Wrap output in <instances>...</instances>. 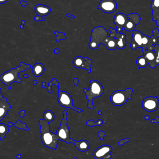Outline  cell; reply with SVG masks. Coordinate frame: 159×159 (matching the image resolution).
<instances>
[{
    "mask_svg": "<svg viewBox=\"0 0 159 159\" xmlns=\"http://www.w3.org/2000/svg\"><path fill=\"white\" fill-rule=\"evenodd\" d=\"M109 36L107 30L102 26L95 27L92 31L90 38L89 47L95 50L100 44H103L108 50H114L116 48L123 49L127 44L126 35L124 34L118 33L112 27L109 28Z\"/></svg>",
    "mask_w": 159,
    "mask_h": 159,
    "instance_id": "1",
    "label": "cell"
},
{
    "mask_svg": "<svg viewBox=\"0 0 159 159\" xmlns=\"http://www.w3.org/2000/svg\"><path fill=\"white\" fill-rule=\"evenodd\" d=\"M68 110L63 112V118L61 122L59 128L57 130L55 135V141L57 144L58 141L66 142L67 143H74L75 148L80 152H86L89 150L90 147L89 142L85 140L76 141L70 138V130L68 126Z\"/></svg>",
    "mask_w": 159,
    "mask_h": 159,
    "instance_id": "2",
    "label": "cell"
},
{
    "mask_svg": "<svg viewBox=\"0 0 159 159\" xmlns=\"http://www.w3.org/2000/svg\"><path fill=\"white\" fill-rule=\"evenodd\" d=\"M43 116L44 119L40 120L39 122L41 134V141L45 146L56 150L58 144L55 142V134L50 131L49 125V123L55 120V115L52 111L48 110L44 113Z\"/></svg>",
    "mask_w": 159,
    "mask_h": 159,
    "instance_id": "3",
    "label": "cell"
},
{
    "mask_svg": "<svg viewBox=\"0 0 159 159\" xmlns=\"http://www.w3.org/2000/svg\"><path fill=\"white\" fill-rule=\"evenodd\" d=\"M153 33V35L151 37H149L148 35L143 34L139 31H134L130 44L131 48L132 49L142 48L143 50H145L147 48L149 50H153L154 45L157 44L158 43V29H154Z\"/></svg>",
    "mask_w": 159,
    "mask_h": 159,
    "instance_id": "4",
    "label": "cell"
},
{
    "mask_svg": "<svg viewBox=\"0 0 159 159\" xmlns=\"http://www.w3.org/2000/svg\"><path fill=\"white\" fill-rule=\"evenodd\" d=\"M141 20V17L137 13H131L128 16L120 12L117 13L114 18V22L116 27V31L120 33L124 29L127 31H133Z\"/></svg>",
    "mask_w": 159,
    "mask_h": 159,
    "instance_id": "5",
    "label": "cell"
},
{
    "mask_svg": "<svg viewBox=\"0 0 159 159\" xmlns=\"http://www.w3.org/2000/svg\"><path fill=\"white\" fill-rule=\"evenodd\" d=\"M31 65L26 64L23 62L20 63L19 67L13 68L10 70L0 75V80L7 86L8 89H11L10 85L15 82L20 83L21 79L19 77V74L21 72L30 69Z\"/></svg>",
    "mask_w": 159,
    "mask_h": 159,
    "instance_id": "6",
    "label": "cell"
},
{
    "mask_svg": "<svg viewBox=\"0 0 159 159\" xmlns=\"http://www.w3.org/2000/svg\"><path fill=\"white\" fill-rule=\"evenodd\" d=\"M85 93L86 99L88 101V107L90 109H94L93 104V99L102 96L104 93V89L102 84L98 80H91L90 81L89 89L86 88L83 89Z\"/></svg>",
    "mask_w": 159,
    "mask_h": 159,
    "instance_id": "7",
    "label": "cell"
},
{
    "mask_svg": "<svg viewBox=\"0 0 159 159\" xmlns=\"http://www.w3.org/2000/svg\"><path fill=\"white\" fill-rule=\"evenodd\" d=\"M133 90L128 88L124 90H117L114 92L110 96L111 102L115 106H121L125 104L128 100H131Z\"/></svg>",
    "mask_w": 159,
    "mask_h": 159,
    "instance_id": "8",
    "label": "cell"
},
{
    "mask_svg": "<svg viewBox=\"0 0 159 159\" xmlns=\"http://www.w3.org/2000/svg\"><path fill=\"white\" fill-rule=\"evenodd\" d=\"M57 88L58 90V102L61 106L66 108H70L79 113L84 111V110L74 106L73 100L69 93L66 91H62L59 87Z\"/></svg>",
    "mask_w": 159,
    "mask_h": 159,
    "instance_id": "9",
    "label": "cell"
},
{
    "mask_svg": "<svg viewBox=\"0 0 159 159\" xmlns=\"http://www.w3.org/2000/svg\"><path fill=\"white\" fill-rule=\"evenodd\" d=\"M112 150L110 146L103 145L93 151V156L95 159H111L113 157L111 154Z\"/></svg>",
    "mask_w": 159,
    "mask_h": 159,
    "instance_id": "10",
    "label": "cell"
},
{
    "mask_svg": "<svg viewBox=\"0 0 159 159\" xmlns=\"http://www.w3.org/2000/svg\"><path fill=\"white\" fill-rule=\"evenodd\" d=\"M93 61L91 59L85 57L83 58L80 56L75 57L73 60V65L76 69H85L89 73L91 72L92 64Z\"/></svg>",
    "mask_w": 159,
    "mask_h": 159,
    "instance_id": "11",
    "label": "cell"
},
{
    "mask_svg": "<svg viewBox=\"0 0 159 159\" xmlns=\"http://www.w3.org/2000/svg\"><path fill=\"white\" fill-rule=\"evenodd\" d=\"M159 99L157 96H149L144 98L142 102V107L144 110L147 112H152L157 109L159 106Z\"/></svg>",
    "mask_w": 159,
    "mask_h": 159,
    "instance_id": "12",
    "label": "cell"
},
{
    "mask_svg": "<svg viewBox=\"0 0 159 159\" xmlns=\"http://www.w3.org/2000/svg\"><path fill=\"white\" fill-rule=\"evenodd\" d=\"M117 8V4L115 0H102L100 1L97 9L107 14L114 13Z\"/></svg>",
    "mask_w": 159,
    "mask_h": 159,
    "instance_id": "13",
    "label": "cell"
},
{
    "mask_svg": "<svg viewBox=\"0 0 159 159\" xmlns=\"http://www.w3.org/2000/svg\"><path fill=\"white\" fill-rule=\"evenodd\" d=\"M143 52L144 57L146 58L148 65L151 69H154L159 65L158 58L154 49L149 50L147 48L145 50H143Z\"/></svg>",
    "mask_w": 159,
    "mask_h": 159,
    "instance_id": "14",
    "label": "cell"
},
{
    "mask_svg": "<svg viewBox=\"0 0 159 159\" xmlns=\"http://www.w3.org/2000/svg\"><path fill=\"white\" fill-rule=\"evenodd\" d=\"M10 109L11 105L7 102L6 98L3 97L0 99V121L6 116Z\"/></svg>",
    "mask_w": 159,
    "mask_h": 159,
    "instance_id": "15",
    "label": "cell"
},
{
    "mask_svg": "<svg viewBox=\"0 0 159 159\" xmlns=\"http://www.w3.org/2000/svg\"><path fill=\"white\" fill-rule=\"evenodd\" d=\"M35 13L41 17L46 16L50 14L51 9L50 7L45 5L37 4L34 7Z\"/></svg>",
    "mask_w": 159,
    "mask_h": 159,
    "instance_id": "16",
    "label": "cell"
},
{
    "mask_svg": "<svg viewBox=\"0 0 159 159\" xmlns=\"http://www.w3.org/2000/svg\"><path fill=\"white\" fill-rule=\"evenodd\" d=\"M32 71L35 77H40L44 73V66L42 63H36L33 66L32 68Z\"/></svg>",
    "mask_w": 159,
    "mask_h": 159,
    "instance_id": "17",
    "label": "cell"
},
{
    "mask_svg": "<svg viewBox=\"0 0 159 159\" xmlns=\"http://www.w3.org/2000/svg\"><path fill=\"white\" fill-rule=\"evenodd\" d=\"M9 132L8 127L4 123H0V140L3 141L6 135Z\"/></svg>",
    "mask_w": 159,
    "mask_h": 159,
    "instance_id": "18",
    "label": "cell"
},
{
    "mask_svg": "<svg viewBox=\"0 0 159 159\" xmlns=\"http://www.w3.org/2000/svg\"><path fill=\"white\" fill-rule=\"evenodd\" d=\"M136 64L139 67V69L146 68L148 65L146 58L143 56L139 57L136 60Z\"/></svg>",
    "mask_w": 159,
    "mask_h": 159,
    "instance_id": "19",
    "label": "cell"
},
{
    "mask_svg": "<svg viewBox=\"0 0 159 159\" xmlns=\"http://www.w3.org/2000/svg\"><path fill=\"white\" fill-rule=\"evenodd\" d=\"M53 85L57 86V88L59 87V83L58 81L55 78H53L52 79V81L48 83V86L47 87V90L49 93H53L52 87Z\"/></svg>",
    "mask_w": 159,
    "mask_h": 159,
    "instance_id": "20",
    "label": "cell"
},
{
    "mask_svg": "<svg viewBox=\"0 0 159 159\" xmlns=\"http://www.w3.org/2000/svg\"><path fill=\"white\" fill-rule=\"evenodd\" d=\"M153 20L157 21V26H159V6L157 8L153 9Z\"/></svg>",
    "mask_w": 159,
    "mask_h": 159,
    "instance_id": "21",
    "label": "cell"
},
{
    "mask_svg": "<svg viewBox=\"0 0 159 159\" xmlns=\"http://www.w3.org/2000/svg\"><path fill=\"white\" fill-rule=\"evenodd\" d=\"M103 123V121L102 120H98L96 122H94L93 120L91 119L89 121H87L86 124L89 127H93L95 126H101Z\"/></svg>",
    "mask_w": 159,
    "mask_h": 159,
    "instance_id": "22",
    "label": "cell"
},
{
    "mask_svg": "<svg viewBox=\"0 0 159 159\" xmlns=\"http://www.w3.org/2000/svg\"><path fill=\"white\" fill-rule=\"evenodd\" d=\"M55 34L56 35L55 39H56L57 42H59V41L61 40H65L67 38L64 33H60L57 31H55Z\"/></svg>",
    "mask_w": 159,
    "mask_h": 159,
    "instance_id": "23",
    "label": "cell"
},
{
    "mask_svg": "<svg viewBox=\"0 0 159 159\" xmlns=\"http://www.w3.org/2000/svg\"><path fill=\"white\" fill-rule=\"evenodd\" d=\"M14 125L16 128L20 129H24L27 131L29 130V129L27 127L26 124L25 123H21L20 120H18L16 123L14 124Z\"/></svg>",
    "mask_w": 159,
    "mask_h": 159,
    "instance_id": "24",
    "label": "cell"
},
{
    "mask_svg": "<svg viewBox=\"0 0 159 159\" xmlns=\"http://www.w3.org/2000/svg\"><path fill=\"white\" fill-rule=\"evenodd\" d=\"M129 138H126V139H123V140H120V142H119L118 144L119 146H121L122 145L124 144L125 143H128V142H129Z\"/></svg>",
    "mask_w": 159,
    "mask_h": 159,
    "instance_id": "25",
    "label": "cell"
},
{
    "mask_svg": "<svg viewBox=\"0 0 159 159\" xmlns=\"http://www.w3.org/2000/svg\"><path fill=\"white\" fill-rule=\"evenodd\" d=\"M34 20L35 21H39L42 20V21H44L46 20V18L45 17H43L40 16H35L34 17Z\"/></svg>",
    "mask_w": 159,
    "mask_h": 159,
    "instance_id": "26",
    "label": "cell"
},
{
    "mask_svg": "<svg viewBox=\"0 0 159 159\" xmlns=\"http://www.w3.org/2000/svg\"><path fill=\"white\" fill-rule=\"evenodd\" d=\"M106 134V133L102 131H100L98 132V135L99 136V137H100L101 140L102 141V140H103L104 137Z\"/></svg>",
    "mask_w": 159,
    "mask_h": 159,
    "instance_id": "27",
    "label": "cell"
},
{
    "mask_svg": "<svg viewBox=\"0 0 159 159\" xmlns=\"http://www.w3.org/2000/svg\"><path fill=\"white\" fill-rule=\"evenodd\" d=\"M154 50L157 54L159 60V45L158 44L154 46Z\"/></svg>",
    "mask_w": 159,
    "mask_h": 159,
    "instance_id": "28",
    "label": "cell"
},
{
    "mask_svg": "<svg viewBox=\"0 0 159 159\" xmlns=\"http://www.w3.org/2000/svg\"><path fill=\"white\" fill-rule=\"evenodd\" d=\"M19 2H20V4L22 5L23 7H25L29 4L28 2H26V1H22V0H19Z\"/></svg>",
    "mask_w": 159,
    "mask_h": 159,
    "instance_id": "29",
    "label": "cell"
},
{
    "mask_svg": "<svg viewBox=\"0 0 159 159\" xmlns=\"http://www.w3.org/2000/svg\"><path fill=\"white\" fill-rule=\"evenodd\" d=\"M151 123H159V117H156V118L151 120Z\"/></svg>",
    "mask_w": 159,
    "mask_h": 159,
    "instance_id": "30",
    "label": "cell"
},
{
    "mask_svg": "<svg viewBox=\"0 0 159 159\" xmlns=\"http://www.w3.org/2000/svg\"><path fill=\"white\" fill-rule=\"evenodd\" d=\"M20 117L23 118L25 116V111L24 110H21L19 113Z\"/></svg>",
    "mask_w": 159,
    "mask_h": 159,
    "instance_id": "31",
    "label": "cell"
},
{
    "mask_svg": "<svg viewBox=\"0 0 159 159\" xmlns=\"http://www.w3.org/2000/svg\"><path fill=\"white\" fill-rule=\"evenodd\" d=\"M73 83L75 86H77L78 85V83H79V80H78V78H75L74 79Z\"/></svg>",
    "mask_w": 159,
    "mask_h": 159,
    "instance_id": "32",
    "label": "cell"
},
{
    "mask_svg": "<svg viewBox=\"0 0 159 159\" xmlns=\"http://www.w3.org/2000/svg\"><path fill=\"white\" fill-rule=\"evenodd\" d=\"M67 16L68 17L71 18H73L74 19L75 18V16H73V15H70V14H69V13L67 14Z\"/></svg>",
    "mask_w": 159,
    "mask_h": 159,
    "instance_id": "33",
    "label": "cell"
},
{
    "mask_svg": "<svg viewBox=\"0 0 159 159\" xmlns=\"http://www.w3.org/2000/svg\"><path fill=\"white\" fill-rule=\"evenodd\" d=\"M54 53L55 54L57 55V54H59L60 50L58 48H55V50H54Z\"/></svg>",
    "mask_w": 159,
    "mask_h": 159,
    "instance_id": "34",
    "label": "cell"
},
{
    "mask_svg": "<svg viewBox=\"0 0 159 159\" xmlns=\"http://www.w3.org/2000/svg\"><path fill=\"white\" fill-rule=\"evenodd\" d=\"M8 0H0V5L5 3Z\"/></svg>",
    "mask_w": 159,
    "mask_h": 159,
    "instance_id": "35",
    "label": "cell"
},
{
    "mask_svg": "<svg viewBox=\"0 0 159 159\" xmlns=\"http://www.w3.org/2000/svg\"><path fill=\"white\" fill-rule=\"evenodd\" d=\"M42 88H43V89H44V88H45L46 86V82L44 81V82H43V83H42Z\"/></svg>",
    "mask_w": 159,
    "mask_h": 159,
    "instance_id": "36",
    "label": "cell"
},
{
    "mask_svg": "<svg viewBox=\"0 0 159 159\" xmlns=\"http://www.w3.org/2000/svg\"><path fill=\"white\" fill-rule=\"evenodd\" d=\"M144 119L146 120H149V119H150V117H149V116H148V115H146V116L144 117Z\"/></svg>",
    "mask_w": 159,
    "mask_h": 159,
    "instance_id": "37",
    "label": "cell"
},
{
    "mask_svg": "<svg viewBox=\"0 0 159 159\" xmlns=\"http://www.w3.org/2000/svg\"><path fill=\"white\" fill-rule=\"evenodd\" d=\"M14 125V124L12 122H8V124H7V126L8 127H11L12 126H13Z\"/></svg>",
    "mask_w": 159,
    "mask_h": 159,
    "instance_id": "38",
    "label": "cell"
},
{
    "mask_svg": "<svg viewBox=\"0 0 159 159\" xmlns=\"http://www.w3.org/2000/svg\"><path fill=\"white\" fill-rule=\"evenodd\" d=\"M21 155L20 154H18L17 156H16V158L18 159H20L21 158Z\"/></svg>",
    "mask_w": 159,
    "mask_h": 159,
    "instance_id": "39",
    "label": "cell"
},
{
    "mask_svg": "<svg viewBox=\"0 0 159 159\" xmlns=\"http://www.w3.org/2000/svg\"><path fill=\"white\" fill-rule=\"evenodd\" d=\"M3 97L2 94V89H1V88H0V99H2Z\"/></svg>",
    "mask_w": 159,
    "mask_h": 159,
    "instance_id": "40",
    "label": "cell"
},
{
    "mask_svg": "<svg viewBox=\"0 0 159 159\" xmlns=\"http://www.w3.org/2000/svg\"><path fill=\"white\" fill-rule=\"evenodd\" d=\"M37 82H38V81H37V80H34L33 83L34 85H36V84H37Z\"/></svg>",
    "mask_w": 159,
    "mask_h": 159,
    "instance_id": "41",
    "label": "cell"
},
{
    "mask_svg": "<svg viewBox=\"0 0 159 159\" xmlns=\"http://www.w3.org/2000/svg\"><path fill=\"white\" fill-rule=\"evenodd\" d=\"M21 24H22V25H25V24H26V22H25V20H22L21 21Z\"/></svg>",
    "mask_w": 159,
    "mask_h": 159,
    "instance_id": "42",
    "label": "cell"
},
{
    "mask_svg": "<svg viewBox=\"0 0 159 159\" xmlns=\"http://www.w3.org/2000/svg\"><path fill=\"white\" fill-rule=\"evenodd\" d=\"M29 75H24V76H23V77L25 78H29Z\"/></svg>",
    "mask_w": 159,
    "mask_h": 159,
    "instance_id": "43",
    "label": "cell"
},
{
    "mask_svg": "<svg viewBox=\"0 0 159 159\" xmlns=\"http://www.w3.org/2000/svg\"><path fill=\"white\" fill-rule=\"evenodd\" d=\"M98 113L99 115H102V112L101 110H100V111H98Z\"/></svg>",
    "mask_w": 159,
    "mask_h": 159,
    "instance_id": "44",
    "label": "cell"
},
{
    "mask_svg": "<svg viewBox=\"0 0 159 159\" xmlns=\"http://www.w3.org/2000/svg\"><path fill=\"white\" fill-rule=\"evenodd\" d=\"M23 28H24V25H22V24H21V25L20 26V29H23Z\"/></svg>",
    "mask_w": 159,
    "mask_h": 159,
    "instance_id": "45",
    "label": "cell"
},
{
    "mask_svg": "<svg viewBox=\"0 0 159 159\" xmlns=\"http://www.w3.org/2000/svg\"><path fill=\"white\" fill-rule=\"evenodd\" d=\"M73 159H77L76 157H74Z\"/></svg>",
    "mask_w": 159,
    "mask_h": 159,
    "instance_id": "46",
    "label": "cell"
}]
</instances>
